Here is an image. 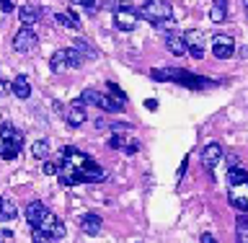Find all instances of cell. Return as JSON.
<instances>
[{"mask_svg":"<svg viewBox=\"0 0 248 243\" xmlns=\"http://www.w3.org/2000/svg\"><path fill=\"white\" fill-rule=\"evenodd\" d=\"M243 5H246V11H248V0H243Z\"/></svg>","mask_w":248,"mask_h":243,"instance_id":"60d3db41","label":"cell"},{"mask_svg":"<svg viewBox=\"0 0 248 243\" xmlns=\"http://www.w3.org/2000/svg\"><path fill=\"white\" fill-rule=\"evenodd\" d=\"M189 54L194 60H202V57H204V49H202V47H189Z\"/></svg>","mask_w":248,"mask_h":243,"instance_id":"836d02e7","label":"cell"},{"mask_svg":"<svg viewBox=\"0 0 248 243\" xmlns=\"http://www.w3.org/2000/svg\"><path fill=\"white\" fill-rule=\"evenodd\" d=\"M235 241L238 243H248V217L240 215L235 220Z\"/></svg>","mask_w":248,"mask_h":243,"instance_id":"603a6c76","label":"cell"},{"mask_svg":"<svg viewBox=\"0 0 248 243\" xmlns=\"http://www.w3.org/2000/svg\"><path fill=\"white\" fill-rule=\"evenodd\" d=\"M0 137H3V143H13V145H23V135L16 127H8V124H0Z\"/></svg>","mask_w":248,"mask_h":243,"instance_id":"ac0fdd59","label":"cell"},{"mask_svg":"<svg viewBox=\"0 0 248 243\" xmlns=\"http://www.w3.org/2000/svg\"><path fill=\"white\" fill-rule=\"evenodd\" d=\"M85 119H88V114H85V106H83V101L78 98L70 104V109L65 112V122L70 124V127H80V124H85Z\"/></svg>","mask_w":248,"mask_h":243,"instance_id":"ba28073f","label":"cell"},{"mask_svg":"<svg viewBox=\"0 0 248 243\" xmlns=\"http://www.w3.org/2000/svg\"><path fill=\"white\" fill-rule=\"evenodd\" d=\"M166 47L170 54H176V57H184L186 52H189V47H186V39L181 34H168L166 36Z\"/></svg>","mask_w":248,"mask_h":243,"instance_id":"5bb4252c","label":"cell"},{"mask_svg":"<svg viewBox=\"0 0 248 243\" xmlns=\"http://www.w3.org/2000/svg\"><path fill=\"white\" fill-rule=\"evenodd\" d=\"M246 16H248V11H246Z\"/></svg>","mask_w":248,"mask_h":243,"instance_id":"b9f144b4","label":"cell"},{"mask_svg":"<svg viewBox=\"0 0 248 243\" xmlns=\"http://www.w3.org/2000/svg\"><path fill=\"white\" fill-rule=\"evenodd\" d=\"M11 91H13L16 98L26 101V98L31 96V83H29V78H26V75H16L13 83H11Z\"/></svg>","mask_w":248,"mask_h":243,"instance_id":"4fadbf2b","label":"cell"},{"mask_svg":"<svg viewBox=\"0 0 248 243\" xmlns=\"http://www.w3.org/2000/svg\"><path fill=\"white\" fill-rule=\"evenodd\" d=\"M106 88H108V96H111V98L116 101V104H122V106L127 104V93H124V91H122V88H119V85H116V83H108Z\"/></svg>","mask_w":248,"mask_h":243,"instance_id":"d4e9b609","label":"cell"},{"mask_svg":"<svg viewBox=\"0 0 248 243\" xmlns=\"http://www.w3.org/2000/svg\"><path fill=\"white\" fill-rule=\"evenodd\" d=\"M18 215V207L11 197H0V223H11Z\"/></svg>","mask_w":248,"mask_h":243,"instance_id":"2e32d148","label":"cell"},{"mask_svg":"<svg viewBox=\"0 0 248 243\" xmlns=\"http://www.w3.org/2000/svg\"><path fill=\"white\" fill-rule=\"evenodd\" d=\"M122 150L127 153V155H135V153L140 150V143H137V140H129V137H127V143H124Z\"/></svg>","mask_w":248,"mask_h":243,"instance_id":"1f68e13d","label":"cell"},{"mask_svg":"<svg viewBox=\"0 0 248 243\" xmlns=\"http://www.w3.org/2000/svg\"><path fill=\"white\" fill-rule=\"evenodd\" d=\"M228 199H230V205L235 207V210L248 212V181L246 184H238V186H230Z\"/></svg>","mask_w":248,"mask_h":243,"instance_id":"52a82bcc","label":"cell"},{"mask_svg":"<svg viewBox=\"0 0 248 243\" xmlns=\"http://www.w3.org/2000/svg\"><path fill=\"white\" fill-rule=\"evenodd\" d=\"M54 21L60 23V26H65V29H80V18H78V16L70 11V13H54Z\"/></svg>","mask_w":248,"mask_h":243,"instance_id":"44dd1931","label":"cell"},{"mask_svg":"<svg viewBox=\"0 0 248 243\" xmlns=\"http://www.w3.org/2000/svg\"><path fill=\"white\" fill-rule=\"evenodd\" d=\"M186 166H189V158H184V163H181V168H178V176H176V178H181V176L186 174Z\"/></svg>","mask_w":248,"mask_h":243,"instance_id":"8d00e7d4","label":"cell"},{"mask_svg":"<svg viewBox=\"0 0 248 243\" xmlns=\"http://www.w3.org/2000/svg\"><path fill=\"white\" fill-rule=\"evenodd\" d=\"M67 54H70V70H78V67H80L83 65V57H80V54H78L75 49H73V47H67Z\"/></svg>","mask_w":248,"mask_h":243,"instance_id":"f1b7e54d","label":"cell"},{"mask_svg":"<svg viewBox=\"0 0 248 243\" xmlns=\"http://www.w3.org/2000/svg\"><path fill=\"white\" fill-rule=\"evenodd\" d=\"M0 243H5V238H3V233H0Z\"/></svg>","mask_w":248,"mask_h":243,"instance_id":"ab89813d","label":"cell"},{"mask_svg":"<svg viewBox=\"0 0 248 243\" xmlns=\"http://www.w3.org/2000/svg\"><path fill=\"white\" fill-rule=\"evenodd\" d=\"M0 11H3V13H11V11H13V3H11V0H0Z\"/></svg>","mask_w":248,"mask_h":243,"instance_id":"e575fe53","label":"cell"},{"mask_svg":"<svg viewBox=\"0 0 248 243\" xmlns=\"http://www.w3.org/2000/svg\"><path fill=\"white\" fill-rule=\"evenodd\" d=\"M101 228H104V220H101L98 215L88 212V215H83V217H80V230L85 233V236H98Z\"/></svg>","mask_w":248,"mask_h":243,"instance_id":"8fae6325","label":"cell"},{"mask_svg":"<svg viewBox=\"0 0 248 243\" xmlns=\"http://www.w3.org/2000/svg\"><path fill=\"white\" fill-rule=\"evenodd\" d=\"M18 16H21L23 26H34V23L39 21V8L36 5H21L18 8Z\"/></svg>","mask_w":248,"mask_h":243,"instance_id":"d6986e66","label":"cell"},{"mask_svg":"<svg viewBox=\"0 0 248 243\" xmlns=\"http://www.w3.org/2000/svg\"><path fill=\"white\" fill-rule=\"evenodd\" d=\"M153 81H158V83H166V81H178L184 73L181 70H176V67H158V70H153Z\"/></svg>","mask_w":248,"mask_h":243,"instance_id":"e0dca14e","label":"cell"},{"mask_svg":"<svg viewBox=\"0 0 248 243\" xmlns=\"http://www.w3.org/2000/svg\"><path fill=\"white\" fill-rule=\"evenodd\" d=\"M36 44H39V39H36V34H34V31H31L29 26H23V29L16 31V36H13V49L18 52V54L34 52Z\"/></svg>","mask_w":248,"mask_h":243,"instance_id":"277c9868","label":"cell"},{"mask_svg":"<svg viewBox=\"0 0 248 243\" xmlns=\"http://www.w3.org/2000/svg\"><path fill=\"white\" fill-rule=\"evenodd\" d=\"M18 150H21L18 145H13V143H3V147H0V155H3L5 161H13V158H18Z\"/></svg>","mask_w":248,"mask_h":243,"instance_id":"484cf974","label":"cell"},{"mask_svg":"<svg viewBox=\"0 0 248 243\" xmlns=\"http://www.w3.org/2000/svg\"><path fill=\"white\" fill-rule=\"evenodd\" d=\"M137 21H140V11L129 3V0H122L119 8L114 11V26L122 29V31H132L137 26Z\"/></svg>","mask_w":248,"mask_h":243,"instance_id":"7a4b0ae2","label":"cell"},{"mask_svg":"<svg viewBox=\"0 0 248 243\" xmlns=\"http://www.w3.org/2000/svg\"><path fill=\"white\" fill-rule=\"evenodd\" d=\"M5 91H8V83H5V81H0V96H3Z\"/></svg>","mask_w":248,"mask_h":243,"instance_id":"f35d334b","label":"cell"},{"mask_svg":"<svg viewBox=\"0 0 248 243\" xmlns=\"http://www.w3.org/2000/svg\"><path fill=\"white\" fill-rule=\"evenodd\" d=\"M73 49L80 54L83 60H96V57H98V52L93 49V47L85 42V39H75V42H73Z\"/></svg>","mask_w":248,"mask_h":243,"instance_id":"ffe728a7","label":"cell"},{"mask_svg":"<svg viewBox=\"0 0 248 243\" xmlns=\"http://www.w3.org/2000/svg\"><path fill=\"white\" fill-rule=\"evenodd\" d=\"M248 181V171L243 168H230L228 171V184L230 186H238V184H246Z\"/></svg>","mask_w":248,"mask_h":243,"instance_id":"cb8c5ba5","label":"cell"},{"mask_svg":"<svg viewBox=\"0 0 248 243\" xmlns=\"http://www.w3.org/2000/svg\"><path fill=\"white\" fill-rule=\"evenodd\" d=\"M145 106H147V109H150V112H155V109H158V101H153V98H147V101H145Z\"/></svg>","mask_w":248,"mask_h":243,"instance_id":"74e56055","label":"cell"},{"mask_svg":"<svg viewBox=\"0 0 248 243\" xmlns=\"http://www.w3.org/2000/svg\"><path fill=\"white\" fill-rule=\"evenodd\" d=\"M31 238H34V243H52V238H46L42 230H36L34 228V233H31Z\"/></svg>","mask_w":248,"mask_h":243,"instance_id":"d6a6232c","label":"cell"},{"mask_svg":"<svg viewBox=\"0 0 248 243\" xmlns=\"http://www.w3.org/2000/svg\"><path fill=\"white\" fill-rule=\"evenodd\" d=\"M220 161H222V147H220V143H209L204 150H202V163H204V168L212 171Z\"/></svg>","mask_w":248,"mask_h":243,"instance_id":"9c48e42d","label":"cell"},{"mask_svg":"<svg viewBox=\"0 0 248 243\" xmlns=\"http://www.w3.org/2000/svg\"><path fill=\"white\" fill-rule=\"evenodd\" d=\"M184 39H186V47H202V42H204V34H202V31H186Z\"/></svg>","mask_w":248,"mask_h":243,"instance_id":"4316f807","label":"cell"},{"mask_svg":"<svg viewBox=\"0 0 248 243\" xmlns=\"http://www.w3.org/2000/svg\"><path fill=\"white\" fill-rule=\"evenodd\" d=\"M202 243H217V238L212 233H202Z\"/></svg>","mask_w":248,"mask_h":243,"instance_id":"d590c367","label":"cell"},{"mask_svg":"<svg viewBox=\"0 0 248 243\" xmlns=\"http://www.w3.org/2000/svg\"><path fill=\"white\" fill-rule=\"evenodd\" d=\"M212 54L217 60H230L235 54V39L228 34H217L212 39Z\"/></svg>","mask_w":248,"mask_h":243,"instance_id":"8992f818","label":"cell"},{"mask_svg":"<svg viewBox=\"0 0 248 243\" xmlns=\"http://www.w3.org/2000/svg\"><path fill=\"white\" fill-rule=\"evenodd\" d=\"M140 18L155 23L158 29H166V23H170V18H173V8H170L168 0H147L140 8Z\"/></svg>","mask_w":248,"mask_h":243,"instance_id":"6da1fadb","label":"cell"},{"mask_svg":"<svg viewBox=\"0 0 248 243\" xmlns=\"http://www.w3.org/2000/svg\"><path fill=\"white\" fill-rule=\"evenodd\" d=\"M49 143H46V140H36V143H31V155H34V158H39V161H46L49 158Z\"/></svg>","mask_w":248,"mask_h":243,"instance_id":"7402d4cb","label":"cell"},{"mask_svg":"<svg viewBox=\"0 0 248 243\" xmlns=\"http://www.w3.org/2000/svg\"><path fill=\"white\" fill-rule=\"evenodd\" d=\"M49 212V210L44 207V202H29V207H26V220H29V225L31 228H39V223L44 220V215Z\"/></svg>","mask_w":248,"mask_h":243,"instance_id":"30bf717a","label":"cell"},{"mask_svg":"<svg viewBox=\"0 0 248 243\" xmlns=\"http://www.w3.org/2000/svg\"><path fill=\"white\" fill-rule=\"evenodd\" d=\"M36 230H42L46 238H52V241H60V238H65V223L60 220L57 215H52V212H46L44 215V220L39 223V228Z\"/></svg>","mask_w":248,"mask_h":243,"instance_id":"5b68a950","label":"cell"},{"mask_svg":"<svg viewBox=\"0 0 248 243\" xmlns=\"http://www.w3.org/2000/svg\"><path fill=\"white\" fill-rule=\"evenodd\" d=\"M225 16H228V11H225V5H212L209 8V18H212L215 23H220V21H225Z\"/></svg>","mask_w":248,"mask_h":243,"instance_id":"83f0119b","label":"cell"},{"mask_svg":"<svg viewBox=\"0 0 248 243\" xmlns=\"http://www.w3.org/2000/svg\"><path fill=\"white\" fill-rule=\"evenodd\" d=\"M80 101H83V104L98 106L101 112H106V114H119V112H122V104H116L111 96H106V93H98V91H93V88H85L83 96H80Z\"/></svg>","mask_w":248,"mask_h":243,"instance_id":"3957f363","label":"cell"},{"mask_svg":"<svg viewBox=\"0 0 248 243\" xmlns=\"http://www.w3.org/2000/svg\"><path fill=\"white\" fill-rule=\"evenodd\" d=\"M49 67H52V73H65V70H70V54H67V47H62V49L52 52Z\"/></svg>","mask_w":248,"mask_h":243,"instance_id":"7c38bea8","label":"cell"},{"mask_svg":"<svg viewBox=\"0 0 248 243\" xmlns=\"http://www.w3.org/2000/svg\"><path fill=\"white\" fill-rule=\"evenodd\" d=\"M60 171H62V163H57V161H46L44 163V174L46 176H60Z\"/></svg>","mask_w":248,"mask_h":243,"instance_id":"f546056e","label":"cell"},{"mask_svg":"<svg viewBox=\"0 0 248 243\" xmlns=\"http://www.w3.org/2000/svg\"><path fill=\"white\" fill-rule=\"evenodd\" d=\"M80 5H83L85 16H96V11H98V0H80Z\"/></svg>","mask_w":248,"mask_h":243,"instance_id":"4dcf8cb0","label":"cell"},{"mask_svg":"<svg viewBox=\"0 0 248 243\" xmlns=\"http://www.w3.org/2000/svg\"><path fill=\"white\" fill-rule=\"evenodd\" d=\"M101 181H106V171L101 168V166H96V163L88 166L80 174V184H101Z\"/></svg>","mask_w":248,"mask_h":243,"instance_id":"9a60e30c","label":"cell"}]
</instances>
